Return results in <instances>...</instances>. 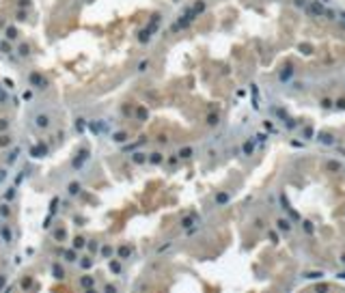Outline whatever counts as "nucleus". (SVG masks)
I'll return each mask as SVG.
<instances>
[{
	"label": "nucleus",
	"instance_id": "4",
	"mask_svg": "<svg viewBox=\"0 0 345 293\" xmlns=\"http://www.w3.org/2000/svg\"><path fill=\"white\" fill-rule=\"evenodd\" d=\"M278 226H281L283 231H289V226H291V224H289V220H278Z\"/></svg>",
	"mask_w": 345,
	"mask_h": 293
},
{
	"label": "nucleus",
	"instance_id": "6",
	"mask_svg": "<svg viewBox=\"0 0 345 293\" xmlns=\"http://www.w3.org/2000/svg\"><path fill=\"white\" fill-rule=\"evenodd\" d=\"M65 257H67V261H71V263H76V261H78V254H76V252H67Z\"/></svg>",
	"mask_w": 345,
	"mask_h": 293
},
{
	"label": "nucleus",
	"instance_id": "2",
	"mask_svg": "<svg viewBox=\"0 0 345 293\" xmlns=\"http://www.w3.org/2000/svg\"><path fill=\"white\" fill-rule=\"evenodd\" d=\"M37 125L43 129V127H48V125H50V119L45 117V114H41V117H37Z\"/></svg>",
	"mask_w": 345,
	"mask_h": 293
},
{
	"label": "nucleus",
	"instance_id": "7",
	"mask_svg": "<svg viewBox=\"0 0 345 293\" xmlns=\"http://www.w3.org/2000/svg\"><path fill=\"white\" fill-rule=\"evenodd\" d=\"M54 276H56V278H63V269L56 267V265H54Z\"/></svg>",
	"mask_w": 345,
	"mask_h": 293
},
{
	"label": "nucleus",
	"instance_id": "1",
	"mask_svg": "<svg viewBox=\"0 0 345 293\" xmlns=\"http://www.w3.org/2000/svg\"><path fill=\"white\" fill-rule=\"evenodd\" d=\"M30 82H33L37 88H45V84H48V82H45V80L39 76V73H33V76H30Z\"/></svg>",
	"mask_w": 345,
	"mask_h": 293
},
{
	"label": "nucleus",
	"instance_id": "3",
	"mask_svg": "<svg viewBox=\"0 0 345 293\" xmlns=\"http://www.w3.org/2000/svg\"><path fill=\"white\" fill-rule=\"evenodd\" d=\"M319 140L326 142V145H332V136L330 134H319Z\"/></svg>",
	"mask_w": 345,
	"mask_h": 293
},
{
	"label": "nucleus",
	"instance_id": "13",
	"mask_svg": "<svg viewBox=\"0 0 345 293\" xmlns=\"http://www.w3.org/2000/svg\"><path fill=\"white\" fill-rule=\"evenodd\" d=\"M20 54H24V56H26V54H28V48H26V45H22V48H20Z\"/></svg>",
	"mask_w": 345,
	"mask_h": 293
},
{
	"label": "nucleus",
	"instance_id": "5",
	"mask_svg": "<svg viewBox=\"0 0 345 293\" xmlns=\"http://www.w3.org/2000/svg\"><path fill=\"white\" fill-rule=\"evenodd\" d=\"M2 237L7 239V244H11V231H9V229H5V226H2Z\"/></svg>",
	"mask_w": 345,
	"mask_h": 293
},
{
	"label": "nucleus",
	"instance_id": "9",
	"mask_svg": "<svg viewBox=\"0 0 345 293\" xmlns=\"http://www.w3.org/2000/svg\"><path fill=\"white\" fill-rule=\"evenodd\" d=\"M80 265H82L84 269H88V267H91V265H93V261H88V259H86V261H82V263H80Z\"/></svg>",
	"mask_w": 345,
	"mask_h": 293
},
{
	"label": "nucleus",
	"instance_id": "8",
	"mask_svg": "<svg viewBox=\"0 0 345 293\" xmlns=\"http://www.w3.org/2000/svg\"><path fill=\"white\" fill-rule=\"evenodd\" d=\"M78 183H71V186H69V192H71V194H76V192H78Z\"/></svg>",
	"mask_w": 345,
	"mask_h": 293
},
{
	"label": "nucleus",
	"instance_id": "12",
	"mask_svg": "<svg viewBox=\"0 0 345 293\" xmlns=\"http://www.w3.org/2000/svg\"><path fill=\"white\" fill-rule=\"evenodd\" d=\"M82 244H84V239H82V237H78V239H76V244H73V246H76V248H80V246H82Z\"/></svg>",
	"mask_w": 345,
	"mask_h": 293
},
{
	"label": "nucleus",
	"instance_id": "11",
	"mask_svg": "<svg viewBox=\"0 0 345 293\" xmlns=\"http://www.w3.org/2000/svg\"><path fill=\"white\" fill-rule=\"evenodd\" d=\"M119 254H121V257H127V254H130V250H127V248H119Z\"/></svg>",
	"mask_w": 345,
	"mask_h": 293
},
{
	"label": "nucleus",
	"instance_id": "10",
	"mask_svg": "<svg viewBox=\"0 0 345 293\" xmlns=\"http://www.w3.org/2000/svg\"><path fill=\"white\" fill-rule=\"evenodd\" d=\"M253 149H255V146H253V142H246V146H244V151H246V153H250Z\"/></svg>",
	"mask_w": 345,
	"mask_h": 293
}]
</instances>
